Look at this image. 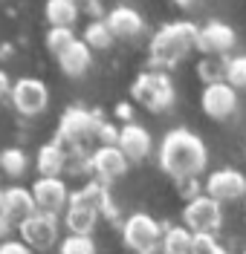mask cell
<instances>
[{"label":"cell","mask_w":246,"mask_h":254,"mask_svg":"<svg viewBox=\"0 0 246 254\" xmlns=\"http://www.w3.org/2000/svg\"><path fill=\"white\" fill-rule=\"evenodd\" d=\"M206 165H209V153H206V144L197 133L185 130V127H177V130H168L163 136V142H160V168L168 176H174L177 182L197 179L206 171Z\"/></svg>","instance_id":"1"},{"label":"cell","mask_w":246,"mask_h":254,"mask_svg":"<svg viewBox=\"0 0 246 254\" xmlns=\"http://www.w3.org/2000/svg\"><path fill=\"white\" fill-rule=\"evenodd\" d=\"M197 35H200V26H194L191 20H174V23H165L163 29H157L148 47L154 69L177 66L191 49H197Z\"/></svg>","instance_id":"2"},{"label":"cell","mask_w":246,"mask_h":254,"mask_svg":"<svg viewBox=\"0 0 246 254\" xmlns=\"http://www.w3.org/2000/svg\"><path fill=\"white\" fill-rule=\"evenodd\" d=\"M104 125V116L98 110H84V107H67L55 142L61 147H84L90 139H98V127Z\"/></svg>","instance_id":"3"},{"label":"cell","mask_w":246,"mask_h":254,"mask_svg":"<svg viewBox=\"0 0 246 254\" xmlns=\"http://www.w3.org/2000/svg\"><path fill=\"white\" fill-rule=\"evenodd\" d=\"M131 95L136 104L148 107L151 113H163L174 104V81L163 69H148L142 75H136Z\"/></svg>","instance_id":"4"},{"label":"cell","mask_w":246,"mask_h":254,"mask_svg":"<svg viewBox=\"0 0 246 254\" xmlns=\"http://www.w3.org/2000/svg\"><path fill=\"white\" fill-rule=\"evenodd\" d=\"M163 234H165V225H160L151 214H142V211L139 214H131L128 220L122 222V240H125V246L133 254L160 252Z\"/></svg>","instance_id":"5"},{"label":"cell","mask_w":246,"mask_h":254,"mask_svg":"<svg viewBox=\"0 0 246 254\" xmlns=\"http://www.w3.org/2000/svg\"><path fill=\"white\" fill-rule=\"evenodd\" d=\"M223 222V211L220 202H214L212 196L200 193L194 196L188 205L182 208V225L191 231V234H214Z\"/></svg>","instance_id":"6"},{"label":"cell","mask_w":246,"mask_h":254,"mask_svg":"<svg viewBox=\"0 0 246 254\" xmlns=\"http://www.w3.org/2000/svg\"><path fill=\"white\" fill-rule=\"evenodd\" d=\"M49 104V90L41 78H17L12 87V107L20 116H38Z\"/></svg>","instance_id":"7"},{"label":"cell","mask_w":246,"mask_h":254,"mask_svg":"<svg viewBox=\"0 0 246 254\" xmlns=\"http://www.w3.org/2000/svg\"><path fill=\"white\" fill-rule=\"evenodd\" d=\"M32 196H35V208L41 214H67L70 208V188H67L64 179H35L32 185Z\"/></svg>","instance_id":"8"},{"label":"cell","mask_w":246,"mask_h":254,"mask_svg":"<svg viewBox=\"0 0 246 254\" xmlns=\"http://www.w3.org/2000/svg\"><path fill=\"white\" fill-rule=\"evenodd\" d=\"M203 188L206 196H212L214 202H232L238 196H246V176L235 168H220L212 176H206Z\"/></svg>","instance_id":"9"},{"label":"cell","mask_w":246,"mask_h":254,"mask_svg":"<svg viewBox=\"0 0 246 254\" xmlns=\"http://www.w3.org/2000/svg\"><path fill=\"white\" fill-rule=\"evenodd\" d=\"M17 231H20V240H23L29 249L44 252V249H49V246H55V243H58V217L35 211L32 217L23 222Z\"/></svg>","instance_id":"10"},{"label":"cell","mask_w":246,"mask_h":254,"mask_svg":"<svg viewBox=\"0 0 246 254\" xmlns=\"http://www.w3.org/2000/svg\"><path fill=\"white\" fill-rule=\"evenodd\" d=\"M235 29L223 20H209L200 26V35H197V49L209 58H223L232 47H235Z\"/></svg>","instance_id":"11"},{"label":"cell","mask_w":246,"mask_h":254,"mask_svg":"<svg viewBox=\"0 0 246 254\" xmlns=\"http://www.w3.org/2000/svg\"><path fill=\"white\" fill-rule=\"evenodd\" d=\"M200 107H203V113L209 119L223 122V119H229L232 113L238 110V93H235V87H229L226 81L209 84L203 90V95H200Z\"/></svg>","instance_id":"12"},{"label":"cell","mask_w":246,"mask_h":254,"mask_svg":"<svg viewBox=\"0 0 246 254\" xmlns=\"http://www.w3.org/2000/svg\"><path fill=\"white\" fill-rule=\"evenodd\" d=\"M93 174H96L98 182H113L119 176H125L128 171V156L119 150V144H98L93 150Z\"/></svg>","instance_id":"13"},{"label":"cell","mask_w":246,"mask_h":254,"mask_svg":"<svg viewBox=\"0 0 246 254\" xmlns=\"http://www.w3.org/2000/svg\"><path fill=\"white\" fill-rule=\"evenodd\" d=\"M35 211V196H32V188H20V185H12V188H6L3 193V202H0V214L6 217V220L12 222V225H23V222L32 217Z\"/></svg>","instance_id":"14"},{"label":"cell","mask_w":246,"mask_h":254,"mask_svg":"<svg viewBox=\"0 0 246 254\" xmlns=\"http://www.w3.org/2000/svg\"><path fill=\"white\" fill-rule=\"evenodd\" d=\"M104 20H107V26L113 32V38H122V41L139 38L145 32V17L139 15L133 6H116V9H110L104 15Z\"/></svg>","instance_id":"15"},{"label":"cell","mask_w":246,"mask_h":254,"mask_svg":"<svg viewBox=\"0 0 246 254\" xmlns=\"http://www.w3.org/2000/svg\"><path fill=\"white\" fill-rule=\"evenodd\" d=\"M151 133L142 125H125L119 127V150L128 156V162H142L151 153Z\"/></svg>","instance_id":"16"},{"label":"cell","mask_w":246,"mask_h":254,"mask_svg":"<svg viewBox=\"0 0 246 254\" xmlns=\"http://www.w3.org/2000/svg\"><path fill=\"white\" fill-rule=\"evenodd\" d=\"M35 165H38L41 179H61V174L67 171V147H61L58 142L41 144Z\"/></svg>","instance_id":"17"},{"label":"cell","mask_w":246,"mask_h":254,"mask_svg":"<svg viewBox=\"0 0 246 254\" xmlns=\"http://www.w3.org/2000/svg\"><path fill=\"white\" fill-rule=\"evenodd\" d=\"M90 61H93V49L87 47L84 41H76V44L67 49V52H61V55H58V66H61V72H64V75H70V78H79V75H84V72L90 69Z\"/></svg>","instance_id":"18"},{"label":"cell","mask_w":246,"mask_h":254,"mask_svg":"<svg viewBox=\"0 0 246 254\" xmlns=\"http://www.w3.org/2000/svg\"><path fill=\"white\" fill-rule=\"evenodd\" d=\"M98 214L96 208H87V205H70L64 214V225L70 228V234H79V237H90L93 228L98 222Z\"/></svg>","instance_id":"19"},{"label":"cell","mask_w":246,"mask_h":254,"mask_svg":"<svg viewBox=\"0 0 246 254\" xmlns=\"http://www.w3.org/2000/svg\"><path fill=\"white\" fill-rule=\"evenodd\" d=\"M44 15H47L52 29H73V23L79 20V3H73V0H49L44 6Z\"/></svg>","instance_id":"20"},{"label":"cell","mask_w":246,"mask_h":254,"mask_svg":"<svg viewBox=\"0 0 246 254\" xmlns=\"http://www.w3.org/2000/svg\"><path fill=\"white\" fill-rule=\"evenodd\" d=\"M191 249H194V234L185 225H165L160 252L163 254H191Z\"/></svg>","instance_id":"21"},{"label":"cell","mask_w":246,"mask_h":254,"mask_svg":"<svg viewBox=\"0 0 246 254\" xmlns=\"http://www.w3.org/2000/svg\"><path fill=\"white\" fill-rule=\"evenodd\" d=\"M26 168H29V159H26V153H23L20 147H6V150H0V171L6 176L17 179V176L26 174Z\"/></svg>","instance_id":"22"},{"label":"cell","mask_w":246,"mask_h":254,"mask_svg":"<svg viewBox=\"0 0 246 254\" xmlns=\"http://www.w3.org/2000/svg\"><path fill=\"white\" fill-rule=\"evenodd\" d=\"M113 32L107 26V20H90L87 29H84V44L90 49H107L113 44Z\"/></svg>","instance_id":"23"},{"label":"cell","mask_w":246,"mask_h":254,"mask_svg":"<svg viewBox=\"0 0 246 254\" xmlns=\"http://www.w3.org/2000/svg\"><path fill=\"white\" fill-rule=\"evenodd\" d=\"M76 41H79V38H76L73 29H52V26H49V32H47V49L55 55V58H58L61 52H67Z\"/></svg>","instance_id":"24"},{"label":"cell","mask_w":246,"mask_h":254,"mask_svg":"<svg viewBox=\"0 0 246 254\" xmlns=\"http://www.w3.org/2000/svg\"><path fill=\"white\" fill-rule=\"evenodd\" d=\"M226 84L235 87V90H244L246 87V55L226 58Z\"/></svg>","instance_id":"25"},{"label":"cell","mask_w":246,"mask_h":254,"mask_svg":"<svg viewBox=\"0 0 246 254\" xmlns=\"http://www.w3.org/2000/svg\"><path fill=\"white\" fill-rule=\"evenodd\" d=\"M200 75L209 84H220L226 81V58H209V61H200Z\"/></svg>","instance_id":"26"},{"label":"cell","mask_w":246,"mask_h":254,"mask_svg":"<svg viewBox=\"0 0 246 254\" xmlns=\"http://www.w3.org/2000/svg\"><path fill=\"white\" fill-rule=\"evenodd\" d=\"M61 254H96V243H93V237L67 234L61 240Z\"/></svg>","instance_id":"27"},{"label":"cell","mask_w":246,"mask_h":254,"mask_svg":"<svg viewBox=\"0 0 246 254\" xmlns=\"http://www.w3.org/2000/svg\"><path fill=\"white\" fill-rule=\"evenodd\" d=\"M191 254H229V252L214 240V234H194V249H191Z\"/></svg>","instance_id":"28"},{"label":"cell","mask_w":246,"mask_h":254,"mask_svg":"<svg viewBox=\"0 0 246 254\" xmlns=\"http://www.w3.org/2000/svg\"><path fill=\"white\" fill-rule=\"evenodd\" d=\"M0 254H32V249L23 240H6L0 243Z\"/></svg>","instance_id":"29"},{"label":"cell","mask_w":246,"mask_h":254,"mask_svg":"<svg viewBox=\"0 0 246 254\" xmlns=\"http://www.w3.org/2000/svg\"><path fill=\"white\" fill-rule=\"evenodd\" d=\"M98 142L101 144H119V130H116L110 122H104V125L98 127Z\"/></svg>","instance_id":"30"},{"label":"cell","mask_w":246,"mask_h":254,"mask_svg":"<svg viewBox=\"0 0 246 254\" xmlns=\"http://www.w3.org/2000/svg\"><path fill=\"white\" fill-rule=\"evenodd\" d=\"M182 190V196H188V202L194 199V196H200V185H197V179H182V182H177Z\"/></svg>","instance_id":"31"},{"label":"cell","mask_w":246,"mask_h":254,"mask_svg":"<svg viewBox=\"0 0 246 254\" xmlns=\"http://www.w3.org/2000/svg\"><path fill=\"white\" fill-rule=\"evenodd\" d=\"M116 116H119L125 125H131L133 122V107L128 104V101H122V104H116Z\"/></svg>","instance_id":"32"},{"label":"cell","mask_w":246,"mask_h":254,"mask_svg":"<svg viewBox=\"0 0 246 254\" xmlns=\"http://www.w3.org/2000/svg\"><path fill=\"white\" fill-rule=\"evenodd\" d=\"M12 87H15V84H12V81H9V75L0 69V101H3L6 95H12Z\"/></svg>","instance_id":"33"},{"label":"cell","mask_w":246,"mask_h":254,"mask_svg":"<svg viewBox=\"0 0 246 254\" xmlns=\"http://www.w3.org/2000/svg\"><path fill=\"white\" fill-rule=\"evenodd\" d=\"M9 231H12V222L0 214V243H6V240H9Z\"/></svg>","instance_id":"34"},{"label":"cell","mask_w":246,"mask_h":254,"mask_svg":"<svg viewBox=\"0 0 246 254\" xmlns=\"http://www.w3.org/2000/svg\"><path fill=\"white\" fill-rule=\"evenodd\" d=\"M3 193H6V188H0V202H3Z\"/></svg>","instance_id":"35"},{"label":"cell","mask_w":246,"mask_h":254,"mask_svg":"<svg viewBox=\"0 0 246 254\" xmlns=\"http://www.w3.org/2000/svg\"><path fill=\"white\" fill-rule=\"evenodd\" d=\"M244 254H246V252H244Z\"/></svg>","instance_id":"36"}]
</instances>
